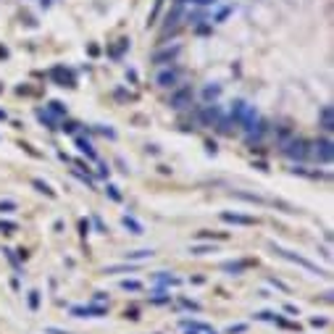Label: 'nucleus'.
I'll return each mask as SVG.
<instances>
[{"label": "nucleus", "mask_w": 334, "mask_h": 334, "mask_svg": "<svg viewBox=\"0 0 334 334\" xmlns=\"http://www.w3.org/2000/svg\"><path fill=\"white\" fill-rule=\"evenodd\" d=\"M103 316V313H105V308H95V305H89V308H74V316Z\"/></svg>", "instance_id": "nucleus-6"}, {"label": "nucleus", "mask_w": 334, "mask_h": 334, "mask_svg": "<svg viewBox=\"0 0 334 334\" xmlns=\"http://www.w3.org/2000/svg\"><path fill=\"white\" fill-rule=\"evenodd\" d=\"M50 111H53V113H63V105H61V103H50Z\"/></svg>", "instance_id": "nucleus-17"}, {"label": "nucleus", "mask_w": 334, "mask_h": 334, "mask_svg": "<svg viewBox=\"0 0 334 334\" xmlns=\"http://www.w3.org/2000/svg\"><path fill=\"white\" fill-rule=\"evenodd\" d=\"M121 287H124V290H132V292H137L142 284H140V281H129V279H126V281H121Z\"/></svg>", "instance_id": "nucleus-13"}, {"label": "nucleus", "mask_w": 334, "mask_h": 334, "mask_svg": "<svg viewBox=\"0 0 334 334\" xmlns=\"http://www.w3.org/2000/svg\"><path fill=\"white\" fill-rule=\"evenodd\" d=\"M224 221H232V224H245V227H253L255 224V218H250V216H240V213H221Z\"/></svg>", "instance_id": "nucleus-4"}, {"label": "nucleus", "mask_w": 334, "mask_h": 334, "mask_svg": "<svg viewBox=\"0 0 334 334\" xmlns=\"http://www.w3.org/2000/svg\"><path fill=\"white\" fill-rule=\"evenodd\" d=\"M32 184H35V187H37V190H40V192H45V195H50V197H53V190H50V187H48V184H45V182H42V179H35V182H32Z\"/></svg>", "instance_id": "nucleus-11"}, {"label": "nucleus", "mask_w": 334, "mask_h": 334, "mask_svg": "<svg viewBox=\"0 0 334 334\" xmlns=\"http://www.w3.org/2000/svg\"><path fill=\"white\" fill-rule=\"evenodd\" d=\"M153 255V250H137V253H126V261H137V258H150Z\"/></svg>", "instance_id": "nucleus-10"}, {"label": "nucleus", "mask_w": 334, "mask_h": 334, "mask_svg": "<svg viewBox=\"0 0 334 334\" xmlns=\"http://www.w3.org/2000/svg\"><path fill=\"white\" fill-rule=\"evenodd\" d=\"M0 119H5V113H3V111H0Z\"/></svg>", "instance_id": "nucleus-20"}, {"label": "nucleus", "mask_w": 334, "mask_h": 334, "mask_svg": "<svg viewBox=\"0 0 334 334\" xmlns=\"http://www.w3.org/2000/svg\"><path fill=\"white\" fill-rule=\"evenodd\" d=\"M187 98H190V89H179L174 98H171V105H174V108H184V100H187Z\"/></svg>", "instance_id": "nucleus-8"}, {"label": "nucleus", "mask_w": 334, "mask_h": 334, "mask_svg": "<svg viewBox=\"0 0 334 334\" xmlns=\"http://www.w3.org/2000/svg\"><path fill=\"white\" fill-rule=\"evenodd\" d=\"M176 82V74L174 71H163V74H158V85L160 87H171Z\"/></svg>", "instance_id": "nucleus-7"}, {"label": "nucleus", "mask_w": 334, "mask_h": 334, "mask_svg": "<svg viewBox=\"0 0 334 334\" xmlns=\"http://www.w3.org/2000/svg\"><path fill=\"white\" fill-rule=\"evenodd\" d=\"M313 156H316L321 163H329L332 156H334V150H332V142H329V140H321V142L316 145V150H313Z\"/></svg>", "instance_id": "nucleus-2"}, {"label": "nucleus", "mask_w": 334, "mask_h": 334, "mask_svg": "<svg viewBox=\"0 0 334 334\" xmlns=\"http://www.w3.org/2000/svg\"><path fill=\"white\" fill-rule=\"evenodd\" d=\"M284 153H287L290 158H298V160H303V158L308 156L303 140H292V142H287V145H284Z\"/></svg>", "instance_id": "nucleus-1"}, {"label": "nucleus", "mask_w": 334, "mask_h": 334, "mask_svg": "<svg viewBox=\"0 0 334 334\" xmlns=\"http://www.w3.org/2000/svg\"><path fill=\"white\" fill-rule=\"evenodd\" d=\"M321 124H324L326 132L334 129V119H332V105H324L321 108Z\"/></svg>", "instance_id": "nucleus-5"}, {"label": "nucleus", "mask_w": 334, "mask_h": 334, "mask_svg": "<svg viewBox=\"0 0 334 334\" xmlns=\"http://www.w3.org/2000/svg\"><path fill=\"white\" fill-rule=\"evenodd\" d=\"M14 208V203H0V211H11Z\"/></svg>", "instance_id": "nucleus-19"}, {"label": "nucleus", "mask_w": 334, "mask_h": 334, "mask_svg": "<svg viewBox=\"0 0 334 334\" xmlns=\"http://www.w3.org/2000/svg\"><path fill=\"white\" fill-rule=\"evenodd\" d=\"M108 195H111L113 200H121V195H119V192H116V187H108Z\"/></svg>", "instance_id": "nucleus-18"}, {"label": "nucleus", "mask_w": 334, "mask_h": 334, "mask_svg": "<svg viewBox=\"0 0 334 334\" xmlns=\"http://www.w3.org/2000/svg\"><path fill=\"white\" fill-rule=\"evenodd\" d=\"M276 253H279V255H284V258H290V261H295V263H300V266H303V268H308V271H313V274H324V271H321V268H316V266H313L311 261H305V258H298V255L287 253V250H276Z\"/></svg>", "instance_id": "nucleus-3"}, {"label": "nucleus", "mask_w": 334, "mask_h": 334, "mask_svg": "<svg viewBox=\"0 0 334 334\" xmlns=\"http://www.w3.org/2000/svg\"><path fill=\"white\" fill-rule=\"evenodd\" d=\"M245 332V324H237V326H229V334H240Z\"/></svg>", "instance_id": "nucleus-16"}, {"label": "nucleus", "mask_w": 334, "mask_h": 334, "mask_svg": "<svg viewBox=\"0 0 334 334\" xmlns=\"http://www.w3.org/2000/svg\"><path fill=\"white\" fill-rule=\"evenodd\" d=\"M124 227H126V229H132L134 234H142V227H140V224L134 221V218H129V216L124 218Z\"/></svg>", "instance_id": "nucleus-9"}, {"label": "nucleus", "mask_w": 334, "mask_h": 334, "mask_svg": "<svg viewBox=\"0 0 334 334\" xmlns=\"http://www.w3.org/2000/svg\"><path fill=\"white\" fill-rule=\"evenodd\" d=\"M216 95H218V87H208V89H205V98H216Z\"/></svg>", "instance_id": "nucleus-15"}, {"label": "nucleus", "mask_w": 334, "mask_h": 334, "mask_svg": "<svg viewBox=\"0 0 334 334\" xmlns=\"http://www.w3.org/2000/svg\"><path fill=\"white\" fill-rule=\"evenodd\" d=\"M79 150H82V153H87L89 158H95V150H92V145H89V142H85V140H79Z\"/></svg>", "instance_id": "nucleus-12"}, {"label": "nucleus", "mask_w": 334, "mask_h": 334, "mask_svg": "<svg viewBox=\"0 0 334 334\" xmlns=\"http://www.w3.org/2000/svg\"><path fill=\"white\" fill-rule=\"evenodd\" d=\"M40 303V292H29V308H37Z\"/></svg>", "instance_id": "nucleus-14"}]
</instances>
